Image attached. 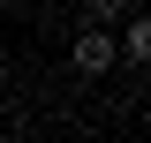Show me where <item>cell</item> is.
<instances>
[{"label":"cell","instance_id":"6da1fadb","mask_svg":"<svg viewBox=\"0 0 151 143\" xmlns=\"http://www.w3.org/2000/svg\"><path fill=\"white\" fill-rule=\"evenodd\" d=\"M68 60H76V75H91V83H98V75L121 60V38H113L106 23H76V45H68Z\"/></svg>","mask_w":151,"mask_h":143},{"label":"cell","instance_id":"3957f363","mask_svg":"<svg viewBox=\"0 0 151 143\" xmlns=\"http://www.w3.org/2000/svg\"><path fill=\"white\" fill-rule=\"evenodd\" d=\"M121 15H129V0H91V15H83V23H121Z\"/></svg>","mask_w":151,"mask_h":143},{"label":"cell","instance_id":"7a4b0ae2","mask_svg":"<svg viewBox=\"0 0 151 143\" xmlns=\"http://www.w3.org/2000/svg\"><path fill=\"white\" fill-rule=\"evenodd\" d=\"M121 60L151 68V8H144V15H121Z\"/></svg>","mask_w":151,"mask_h":143},{"label":"cell","instance_id":"277c9868","mask_svg":"<svg viewBox=\"0 0 151 143\" xmlns=\"http://www.w3.org/2000/svg\"><path fill=\"white\" fill-rule=\"evenodd\" d=\"M15 8H38V0H15Z\"/></svg>","mask_w":151,"mask_h":143}]
</instances>
